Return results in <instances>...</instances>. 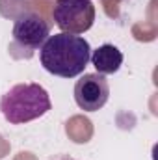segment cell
<instances>
[{
    "instance_id": "6da1fadb",
    "label": "cell",
    "mask_w": 158,
    "mask_h": 160,
    "mask_svg": "<svg viewBox=\"0 0 158 160\" xmlns=\"http://www.w3.org/2000/svg\"><path fill=\"white\" fill-rule=\"evenodd\" d=\"M91 47L82 36L54 34L48 36L39 48V62L43 69L60 78H75L84 73L89 63Z\"/></svg>"
},
{
    "instance_id": "7a4b0ae2",
    "label": "cell",
    "mask_w": 158,
    "mask_h": 160,
    "mask_svg": "<svg viewBox=\"0 0 158 160\" xmlns=\"http://www.w3.org/2000/svg\"><path fill=\"white\" fill-rule=\"evenodd\" d=\"M50 108L48 91L36 82L15 84L0 99V112L9 125H24L39 119Z\"/></svg>"
},
{
    "instance_id": "3957f363",
    "label": "cell",
    "mask_w": 158,
    "mask_h": 160,
    "mask_svg": "<svg viewBox=\"0 0 158 160\" xmlns=\"http://www.w3.org/2000/svg\"><path fill=\"white\" fill-rule=\"evenodd\" d=\"M52 19L62 32L80 36L93 26L95 6L91 0H56Z\"/></svg>"
},
{
    "instance_id": "277c9868",
    "label": "cell",
    "mask_w": 158,
    "mask_h": 160,
    "mask_svg": "<svg viewBox=\"0 0 158 160\" xmlns=\"http://www.w3.org/2000/svg\"><path fill=\"white\" fill-rule=\"evenodd\" d=\"M13 45L28 50V58L34 50L43 47V43L50 36V22L37 11L24 9L13 19Z\"/></svg>"
},
{
    "instance_id": "5b68a950",
    "label": "cell",
    "mask_w": 158,
    "mask_h": 160,
    "mask_svg": "<svg viewBox=\"0 0 158 160\" xmlns=\"http://www.w3.org/2000/svg\"><path fill=\"white\" fill-rule=\"evenodd\" d=\"M110 99V86L104 75L86 73L75 84V102L84 112L101 110Z\"/></svg>"
},
{
    "instance_id": "8992f818",
    "label": "cell",
    "mask_w": 158,
    "mask_h": 160,
    "mask_svg": "<svg viewBox=\"0 0 158 160\" xmlns=\"http://www.w3.org/2000/svg\"><path fill=\"white\" fill-rule=\"evenodd\" d=\"M89 62L93 63V67L97 69L99 75H114L117 73L123 65V52L119 50L116 45L112 43H104L99 48H95L89 56Z\"/></svg>"
},
{
    "instance_id": "52a82bcc",
    "label": "cell",
    "mask_w": 158,
    "mask_h": 160,
    "mask_svg": "<svg viewBox=\"0 0 158 160\" xmlns=\"http://www.w3.org/2000/svg\"><path fill=\"white\" fill-rule=\"evenodd\" d=\"M50 160H77V158H73L69 155H56V157H52Z\"/></svg>"
}]
</instances>
